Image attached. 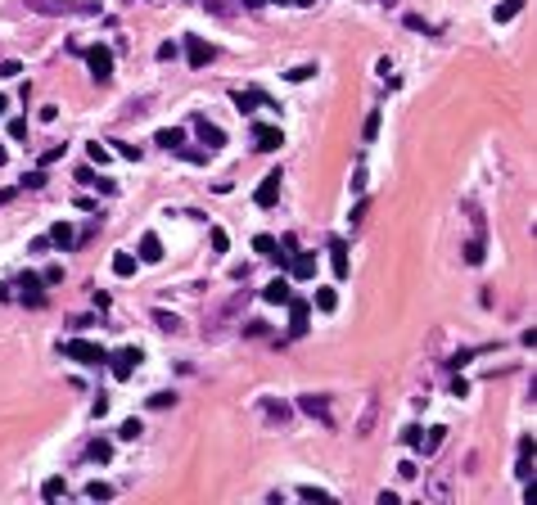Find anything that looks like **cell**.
Instances as JSON below:
<instances>
[{"mask_svg":"<svg viewBox=\"0 0 537 505\" xmlns=\"http://www.w3.org/2000/svg\"><path fill=\"white\" fill-rule=\"evenodd\" d=\"M244 302H249V289H235L230 298L213 302L208 312H203V334H208V339H217L226 325H235V320H239V312H244Z\"/></svg>","mask_w":537,"mask_h":505,"instance_id":"6da1fadb","label":"cell"},{"mask_svg":"<svg viewBox=\"0 0 537 505\" xmlns=\"http://www.w3.org/2000/svg\"><path fill=\"white\" fill-rule=\"evenodd\" d=\"M28 9L45 18H95L100 0H28Z\"/></svg>","mask_w":537,"mask_h":505,"instance_id":"7a4b0ae2","label":"cell"},{"mask_svg":"<svg viewBox=\"0 0 537 505\" xmlns=\"http://www.w3.org/2000/svg\"><path fill=\"white\" fill-rule=\"evenodd\" d=\"M81 59H86L95 86H108V81H113V50H108V45H91V50H81Z\"/></svg>","mask_w":537,"mask_h":505,"instance_id":"3957f363","label":"cell"},{"mask_svg":"<svg viewBox=\"0 0 537 505\" xmlns=\"http://www.w3.org/2000/svg\"><path fill=\"white\" fill-rule=\"evenodd\" d=\"M64 356H68V361H81V365H104L108 361V352L95 348V343H86V339H68L64 343Z\"/></svg>","mask_w":537,"mask_h":505,"instance_id":"277c9868","label":"cell"},{"mask_svg":"<svg viewBox=\"0 0 537 505\" xmlns=\"http://www.w3.org/2000/svg\"><path fill=\"white\" fill-rule=\"evenodd\" d=\"M298 411L312 415V420H321L325 429H334V411H329V402L321 397V392H303V397H298Z\"/></svg>","mask_w":537,"mask_h":505,"instance_id":"5b68a950","label":"cell"},{"mask_svg":"<svg viewBox=\"0 0 537 505\" xmlns=\"http://www.w3.org/2000/svg\"><path fill=\"white\" fill-rule=\"evenodd\" d=\"M375 420H380V397H366L357 424H352V438H371L375 433Z\"/></svg>","mask_w":537,"mask_h":505,"instance_id":"8992f818","label":"cell"},{"mask_svg":"<svg viewBox=\"0 0 537 505\" xmlns=\"http://www.w3.org/2000/svg\"><path fill=\"white\" fill-rule=\"evenodd\" d=\"M289 334H307V320H312V302H303V298H294V293H289Z\"/></svg>","mask_w":537,"mask_h":505,"instance_id":"52a82bcc","label":"cell"},{"mask_svg":"<svg viewBox=\"0 0 537 505\" xmlns=\"http://www.w3.org/2000/svg\"><path fill=\"white\" fill-rule=\"evenodd\" d=\"M186 59H190V68H208L217 59V50L203 41V36H186Z\"/></svg>","mask_w":537,"mask_h":505,"instance_id":"ba28073f","label":"cell"},{"mask_svg":"<svg viewBox=\"0 0 537 505\" xmlns=\"http://www.w3.org/2000/svg\"><path fill=\"white\" fill-rule=\"evenodd\" d=\"M280 181H285L280 171H266L262 186H258V194H253V203H258V208H276V199H280Z\"/></svg>","mask_w":537,"mask_h":505,"instance_id":"9c48e42d","label":"cell"},{"mask_svg":"<svg viewBox=\"0 0 537 505\" xmlns=\"http://www.w3.org/2000/svg\"><path fill=\"white\" fill-rule=\"evenodd\" d=\"M108 361H113V379H131L136 365H140V348H122L118 356H108Z\"/></svg>","mask_w":537,"mask_h":505,"instance_id":"30bf717a","label":"cell"},{"mask_svg":"<svg viewBox=\"0 0 537 505\" xmlns=\"http://www.w3.org/2000/svg\"><path fill=\"white\" fill-rule=\"evenodd\" d=\"M424 501H438V505H447L451 501V474H434L429 483H424Z\"/></svg>","mask_w":537,"mask_h":505,"instance_id":"8fae6325","label":"cell"},{"mask_svg":"<svg viewBox=\"0 0 537 505\" xmlns=\"http://www.w3.org/2000/svg\"><path fill=\"white\" fill-rule=\"evenodd\" d=\"M515 478L524 487H533V438L519 442V460H515Z\"/></svg>","mask_w":537,"mask_h":505,"instance_id":"7c38bea8","label":"cell"},{"mask_svg":"<svg viewBox=\"0 0 537 505\" xmlns=\"http://www.w3.org/2000/svg\"><path fill=\"white\" fill-rule=\"evenodd\" d=\"M194 131H199V140L208 144V149H222L226 144V131L217 127V122H208V118H194Z\"/></svg>","mask_w":537,"mask_h":505,"instance_id":"4fadbf2b","label":"cell"},{"mask_svg":"<svg viewBox=\"0 0 537 505\" xmlns=\"http://www.w3.org/2000/svg\"><path fill=\"white\" fill-rule=\"evenodd\" d=\"M253 144H258L262 154H271V149H280L285 140H280V131H276V127H266V122H258V127H253Z\"/></svg>","mask_w":537,"mask_h":505,"instance_id":"5bb4252c","label":"cell"},{"mask_svg":"<svg viewBox=\"0 0 537 505\" xmlns=\"http://www.w3.org/2000/svg\"><path fill=\"white\" fill-rule=\"evenodd\" d=\"M18 289H23V302H28V307H41V302H45V293H41V276H23V280H18Z\"/></svg>","mask_w":537,"mask_h":505,"instance_id":"9a60e30c","label":"cell"},{"mask_svg":"<svg viewBox=\"0 0 537 505\" xmlns=\"http://www.w3.org/2000/svg\"><path fill=\"white\" fill-rule=\"evenodd\" d=\"M262 415H266V424H285L294 411H289L285 402H276V397H262Z\"/></svg>","mask_w":537,"mask_h":505,"instance_id":"2e32d148","label":"cell"},{"mask_svg":"<svg viewBox=\"0 0 537 505\" xmlns=\"http://www.w3.org/2000/svg\"><path fill=\"white\" fill-rule=\"evenodd\" d=\"M483 257H487V239H483V230H474L470 244H465V262H470V266H479Z\"/></svg>","mask_w":537,"mask_h":505,"instance_id":"e0dca14e","label":"cell"},{"mask_svg":"<svg viewBox=\"0 0 537 505\" xmlns=\"http://www.w3.org/2000/svg\"><path fill=\"white\" fill-rule=\"evenodd\" d=\"M329 266H334V276H339V280H348V249H344V239L329 244Z\"/></svg>","mask_w":537,"mask_h":505,"instance_id":"ac0fdd59","label":"cell"},{"mask_svg":"<svg viewBox=\"0 0 537 505\" xmlns=\"http://www.w3.org/2000/svg\"><path fill=\"white\" fill-rule=\"evenodd\" d=\"M262 302H289V280H285V276H276L271 285L262 289Z\"/></svg>","mask_w":537,"mask_h":505,"instance_id":"d6986e66","label":"cell"},{"mask_svg":"<svg viewBox=\"0 0 537 505\" xmlns=\"http://www.w3.org/2000/svg\"><path fill=\"white\" fill-rule=\"evenodd\" d=\"M140 262H163V244H158V235H154V230L140 239Z\"/></svg>","mask_w":537,"mask_h":505,"instance_id":"ffe728a7","label":"cell"},{"mask_svg":"<svg viewBox=\"0 0 537 505\" xmlns=\"http://www.w3.org/2000/svg\"><path fill=\"white\" fill-rule=\"evenodd\" d=\"M50 244H59V249H72V244H77V235H72L68 221H55V226H50Z\"/></svg>","mask_w":537,"mask_h":505,"instance_id":"44dd1931","label":"cell"},{"mask_svg":"<svg viewBox=\"0 0 537 505\" xmlns=\"http://www.w3.org/2000/svg\"><path fill=\"white\" fill-rule=\"evenodd\" d=\"M443 442H447V429H443V424H438V429H429V438H424V433H420V447H416V451H424V455H434L438 447H443Z\"/></svg>","mask_w":537,"mask_h":505,"instance_id":"7402d4cb","label":"cell"},{"mask_svg":"<svg viewBox=\"0 0 537 505\" xmlns=\"http://www.w3.org/2000/svg\"><path fill=\"white\" fill-rule=\"evenodd\" d=\"M253 104H266V108H276V104L266 100L262 91H235V108H239V113H244V108H253Z\"/></svg>","mask_w":537,"mask_h":505,"instance_id":"603a6c76","label":"cell"},{"mask_svg":"<svg viewBox=\"0 0 537 505\" xmlns=\"http://www.w3.org/2000/svg\"><path fill=\"white\" fill-rule=\"evenodd\" d=\"M289 271H294V280H312V276H316V257H312V253H298Z\"/></svg>","mask_w":537,"mask_h":505,"instance_id":"cb8c5ba5","label":"cell"},{"mask_svg":"<svg viewBox=\"0 0 537 505\" xmlns=\"http://www.w3.org/2000/svg\"><path fill=\"white\" fill-rule=\"evenodd\" d=\"M154 140L163 144V149H181V144H186V131H181V127H163Z\"/></svg>","mask_w":537,"mask_h":505,"instance_id":"d4e9b609","label":"cell"},{"mask_svg":"<svg viewBox=\"0 0 537 505\" xmlns=\"http://www.w3.org/2000/svg\"><path fill=\"white\" fill-rule=\"evenodd\" d=\"M41 497H45V501L68 497V483H64V478H45V483H41Z\"/></svg>","mask_w":537,"mask_h":505,"instance_id":"484cf974","label":"cell"},{"mask_svg":"<svg viewBox=\"0 0 537 505\" xmlns=\"http://www.w3.org/2000/svg\"><path fill=\"white\" fill-rule=\"evenodd\" d=\"M375 135H380V108H371V113H366V122H361V140L371 144Z\"/></svg>","mask_w":537,"mask_h":505,"instance_id":"4316f807","label":"cell"},{"mask_svg":"<svg viewBox=\"0 0 537 505\" xmlns=\"http://www.w3.org/2000/svg\"><path fill=\"white\" fill-rule=\"evenodd\" d=\"M77 181H81V186L104 190V194H113V181H95V171H91V167H77Z\"/></svg>","mask_w":537,"mask_h":505,"instance_id":"83f0119b","label":"cell"},{"mask_svg":"<svg viewBox=\"0 0 537 505\" xmlns=\"http://www.w3.org/2000/svg\"><path fill=\"white\" fill-rule=\"evenodd\" d=\"M86 455H91V460H100V465H104V460H108V455H113V442H104V438H95V442H91V447H86Z\"/></svg>","mask_w":537,"mask_h":505,"instance_id":"f1b7e54d","label":"cell"},{"mask_svg":"<svg viewBox=\"0 0 537 505\" xmlns=\"http://www.w3.org/2000/svg\"><path fill=\"white\" fill-rule=\"evenodd\" d=\"M298 497H303V501H321V505H334V492H325V487H298Z\"/></svg>","mask_w":537,"mask_h":505,"instance_id":"f546056e","label":"cell"},{"mask_svg":"<svg viewBox=\"0 0 537 505\" xmlns=\"http://www.w3.org/2000/svg\"><path fill=\"white\" fill-rule=\"evenodd\" d=\"M253 253H262V257H280V244H276L271 235H258V239H253Z\"/></svg>","mask_w":537,"mask_h":505,"instance_id":"4dcf8cb0","label":"cell"},{"mask_svg":"<svg viewBox=\"0 0 537 505\" xmlns=\"http://www.w3.org/2000/svg\"><path fill=\"white\" fill-rule=\"evenodd\" d=\"M113 276H136V257H131V253H118L113 257Z\"/></svg>","mask_w":537,"mask_h":505,"instance_id":"1f68e13d","label":"cell"},{"mask_svg":"<svg viewBox=\"0 0 537 505\" xmlns=\"http://www.w3.org/2000/svg\"><path fill=\"white\" fill-rule=\"evenodd\" d=\"M334 307H339L334 289H316V312H334Z\"/></svg>","mask_w":537,"mask_h":505,"instance_id":"d6a6232c","label":"cell"},{"mask_svg":"<svg viewBox=\"0 0 537 505\" xmlns=\"http://www.w3.org/2000/svg\"><path fill=\"white\" fill-rule=\"evenodd\" d=\"M154 325L163 329V334H176V329H181V320H176L172 312H154Z\"/></svg>","mask_w":537,"mask_h":505,"instance_id":"836d02e7","label":"cell"},{"mask_svg":"<svg viewBox=\"0 0 537 505\" xmlns=\"http://www.w3.org/2000/svg\"><path fill=\"white\" fill-rule=\"evenodd\" d=\"M86 497H91V501H113V487L95 478V483H86Z\"/></svg>","mask_w":537,"mask_h":505,"instance_id":"e575fe53","label":"cell"},{"mask_svg":"<svg viewBox=\"0 0 537 505\" xmlns=\"http://www.w3.org/2000/svg\"><path fill=\"white\" fill-rule=\"evenodd\" d=\"M524 9V0H506V5H497V23H510Z\"/></svg>","mask_w":537,"mask_h":505,"instance_id":"d590c367","label":"cell"},{"mask_svg":"<svg viewBox=\"0 0 537 505\" xmlns=\"http://www.w3.org/2000/svg\"><path fill=\"white\" fill-rule=\"evenodd\" d=\"M140 433H145V424H140V420H127V424L118 429V438H122V442H136Z\"/></svg>","mask_w":537,"mask_h":505,"instance_id":"8d00e7d4","label":"cell"},{"mask_svg":"<svg viewBox=\"0 0 537 505\" xmlns=\"http://www.w3.org/2000/svg\"><path fill=\"white\" fill-rule=\"evenodd\" d=\"M244 334H249V339H266L271 329H266V320H249V325H244Z\"/></svg>","mask_w":537,"mask_h":505,"instance_id":"74e56055","label":"cell"},{"mask_svg":"<svg viewBox=\"0 0 537 505\" xmlns=\"http://www.w3.org/2000/svg\"><path fill=\"white\" fill-rule=\"evenodd\" d=\"M213 249H217V253H226V249H230V235H226L222 226H213Z\"/></svg>","mask_w":537,"mask_h":505,"instance_id":"f35d334b","label":"cell"},{"mask_svg":"<svg viewBox=\"0 0 537 505\" xmlns=\"http://www.w3.org/2000/svg\"><path fill=\"white\" fill-rule=\"evenodd\" d=\"M45 186V171H28V176H23V190H41Z\"/></svg>","mask_w":537,"mask_h":505,"instance_id":"ab89813d","label":"cell"},{"mask_svg":"<svg viewBox=\"0 0 537 505\" xmlns=\"http://www.w3.org/2000/svg\"><path fill=\"white\" fill-rule=\"evenodd\" d=\"M172 402H176V392H154V397H149L154 411H163V406H172Z\"/></svg>","mask_w":537,"mask_h":505,"instance_id":"60d3db41","label":"cell"},{"mask_svg":"<svg viewBox=\"0 0 537 505\" xmlns=\"http://www.w3.org/2000/svg\"><path fill=\"white\" fill-rule=\"evenodd\" d=\"M312 72H316L312 64H303V68H289V72H285V77H289V81H307V77H312Z\"/></svg>","mask_w":537,"mask_h":505,"instance_id":"b9f144b4","label":"cell"},{"mask_svg":"<svg viewBox=\"0 0 537 505\" xmlns=\"http://www.w3.org/2000/svg\"><path fill=\"white\" fill-rule=\"evenodd\" d=\"M23 135H28V122L14 118V122H9V140H23Z\"/></svg>","mask_w":537,"mask_h":505,"instance_id":"7bdbcfd3","label":"cell"},{"mask_svg":"<svg viewBox=\"0 0 537 505\" xmlns=\"http://www.w3.org/2000/svg\"><path fill=\"white\" fill-rule=\"evenodd\" d=\"M18 72H23L18 59H5V64H0V77H18Z\"/></svg>","mask_w":537,"mask_h":505,"instance_id":"ee69618b","label":"cell"},{"mask_svg":"<svg viewBox=\"0 0 537 505\" xmlns=\"http://www.w3.org/2000/svg\"><path fill=\"white\" fill-rule=\"evenodd\" d=\"M113 144H118L122 158H140V144H127V140H113Z\"/></svg>","mask_w":537,"mask_h":505,"instance_id":"f6af8a7d","label":"cell"},{"mask_svg":"<svg viewBox=\"0 0 537 505\" xmlns=\"http://www.w3.org/2000/svg\"><path fill=\"white\" fill-rule=\"evenodd\" d=\"M91 163H100V167L108 163V149H104V144H100V140H95V144H91Z\"/></svg>","mask_w":537,"mask_h":505,"instance_id":"bcb514c9","label":"cell"},{"mask_svg":"<svg viewBox=\"0 0 537 505\" xmlns=\"http://www.w3.org/2000/svg\"><path fill=\"white\" fill-rule=\"evenodd\" d=\"M203 5H208L213 14H222V18H230V5H226V0H203Z\"/></svg>","mask_w":537,"mask_h":505,"instance_id":"7dc6e473","label":"cell"},{"mask_svg":"<svg viewBox=\"0 0 537 505\" xmlns=\"http://www.w3.org/2000/svg\"><path fill=\"white\" fill-rule=\"evenodd\" d=\"M402 442H407V447H420V429H416V424H411V429H407V433H402Z\"/></svg>","mask_w":537,"mask_h":505,"instance_id":"c3c4849f","label":"cell"},{"mask_svg":"<svg viewBox=\"0 0 537 505\" xmlns=\"http://www.w3.org/2000/svg\"><path fill=\"white\" fill-rule=\"evenodd\" d=\"M158 59H163V64H167V59H176V45H172V41H163V45H158Z\"/></svg>","mask_w":537,"mask_h":505,"instance_id":"681fc988","label":"cell"},{"mask_svg":"<svg viewBox=\"0 0 537 505\" xmlns=\"http://www.w3.org/2000/svg\"><path fill=\"white\" fill-rule=\"evenodd\" d=\"M366 208H371V203H366V199H361L357 208H352V226H361V221H366Z\"/></svg>","mask_w":537,"mask_h":505,"instance_id":"f907efd6","label":"cell"},{"mask_svg":"<svg viewBox=\"0 0 537 505\" xmlns=\"http://www.w3.org/2000/svg\"><path fill=\"white\" fill-rule=\"evenodd\" d=\"M9 199H14V190H0V208H5Z\"/></svg>","mask_w":537,"mask_h":505,"instance_id":"816d5d0a","label":"cell"},{"mask_svg":"<svg viewBox=\"0 0 537 505\" xmlns=\"http://www.w3.org/2000/svg\"><path fill=\"white\" fill-rule=\"evenodd\" d=\"M294 5H298V9H312V5H316V0H294Z\"/></svg>","mask_w":537,"mask_h":505,"instance_id":"f5cc1de1","label":"cell"},{"mask_svg":"<svg viewBox=\"0 0 537 505\" xmlns=\"http://www.w3.org/2000/svg\"><path fill=\"white\" fill-rule=\"evenodd\" d=\"M5 158H9V154H5V144H0V167H5Z\"/></svg>","mask_w":537,"mask_h":505,"instance_id":"db71d44e","label":"cell"},{"mask_svg":"<svg viewBox=\"0 0 537 505\" xmlns=\"http://www.w3.org/2000/svg\"><path fill=\"white\" fill-rule=\"evenodd\" d=\"M5 104H9V100H5V95H0V113H5Z\"/></svg>","mask_w":537,"mask_h":505,"instance_id":"11a10c76","label":"cell"},{"mask_svg":"<svg viewBox=\"0 0 537 505\" xmlns=\"http://www.w3.org/2000/svg\"><path fill=\"white\" fill-rule=\"evenodd\" d=\"M262 5H280V0H262Z\"/></svg>","mask_w":537,"mask_h":505,"instance_id":"9f6ffc18","label":"cell"}]
</instances>
